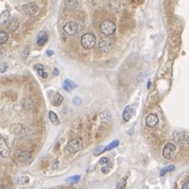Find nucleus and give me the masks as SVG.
Segmentation results:
<instances>
[{
  "label": "nucleus",
  "mask_w": 189,
  "mask_h": 189,
  "mask_svg": "<svg viewBox=\"0 0 189 189\" xmlns=\"http://www.w3.org/2000/svg\"><path fill=\"white\" fill-rule=\"evenodd\" d=\"M4 56H5V49L2 46H0V60L3 59Z\"/></svg>",
  "instance_id": "obj_31"
},
{
  "label": "nucleus",
  "mask_w": 189,
  "mask_h": 189,
  "mask_svg": "<svg viewBox=\"0 0 189 189\" xmlns=\"http://www.w3.org/2000/svg\"><path fill=\"white\" fill-rule=\"evenodd\" d=\"M34 68H35V71L38 73V75L41 77V78L43 79H47V77H49V75H47V73L44 71V66L42 64H35L34 65Z\"/></svg>",
  "instance_id": "obj_14"
},
{
  "label": "nucleus",
  "mask_w": 189,
  "mask_h": 189,
  "mask_svg": "<svg viewBox=\"0 0 189 189\" xmlns=\"http://www.w3.org/2000/svg\"><path fill=\"white\" fill-rule=\"evenodd\" d=\"M0 189H12V188H11L9 185H2L1 187H0Z\"/></svg>",
  "instance_id": "obj_33"
},
{
  "label": "nucleus",
  "mask_w": 189,
  "mask_h": 189,
  "mask_svg": "<svg viewBox=\"0 0 189 189\" xmlns=\"http://www.w3.org/2000/svg\"><path fill=\"white\" fill-rule=\"evenodd\" d=\"M49 118L50 122H52L53 124H55V125L59 124V119H58L57 114H56L54 111H49Z\"/></svg>",
  "instance_id": "obj_20"
},
{
  "label": "nucleus",
  "mask_w": 189,
  "mask_h": 189,
  "mask_svg": "<svg viewBox=\"0 0 189 189\" xmlns=\"http://www.w3.org/2000/svg\"><path fill=\"white\" fill-rule=\"evenodd\" d=\"M174 138L175 141H179V142H181V141H182L185 138V132L182 131V130H178V131H174Z\"/></svg>",
  "instance_id": "obj_18"
},
{
  "label": "nucleus",
  "mask_w": 189,
  "mask_h": 189,
  "mask_svg": "<svg viewBox=\"0 0 189 189\" xmlns=\"http://www.w3.org/2000/svg\"><path fill=\"white\" fill-rule=\"evenodd\" d=\"M118 145H119V141H118V140H114V141H113V142H111L108 146H106V147L104 148V150H103V151L111 150V149H114V148H116Z\"/></svg>",
  "instance_id": "obj_23"
},
{
  "label": "nucleus",
  "mask_w": 189,
  "mask_h": 189,
  "mask_svg": "<svg viewBox=\"0 0 189 189\" xmlns=\"http://www.w3.org/2000/svg\"><path fill=\"white\" fill-rule=\"evenodd\" d=\"M174 169H175V166H174V165H169V166H166V167H164V168L162 169L161 171H160V175H161V177H164V175L166 174L174 171Z\"/></svg>",
  "instance_id": "obj_17"
},
{
  "label": "nucleus",
  "mask_w": 189,
  "mask_h": 189,
  "mask_svg": "<svg viewBox=\"0 0 189 189\" xmlns=\"http://www.w3.org/2000/svg\"><path fill=\"white\" fill-rule=\"evenodd\" d=\"M28 181H30V179H28V175H23V177H21L18 179V183L19 184H26V183H28Z\"/></svg>",
  "instance_id": "obj_26"
},
{
  "label": "nucleus",
  "mask_w": 189,
  "mask_h": 189,
  "mask_svg": "<svg viewBox=\"0 0 189 189\" xmlns=\"http://www.w3.org/2000/svg\"><path fill=\"white\" fill-rule=\"evenodd\" d=\"M73 102H74V105H76V106H78L81 104V99H80L79 97H75L73 99Z\"/></svg>",
  "instance_id": "obj_30"
},
{
  "label": "nucleus",
  "mask_w": 189,
  "mask_h": 189,
  "mask_svg": "<svg viewBox=\"0 0 189 189\" xmlns=\"http://www.w3.org/2000/svg\"><path fill=\"white\" fill-rule=\"evenodd\" d=\"M7 70V64L4 62L0 63V73H4L5 71Z\"/></svg>",
  "instance_id": "obj_29"
},
{
  "label": "nucleus",
  "mask_w": 189,
  "mask_h": 189,
  "mask_svg": "<svg viewBox=\"0 0 189 189\" xmlns=\"http://www.w3.org/2000/svg\"><path fill=\"white\" fill-rule=\"evenodd\" d=\"M17 160L22 164H30L33 161V157H32V153L28 152V151H20L17 154Z\"/></svg>",
  "instance_id": "obj_8"
},
{
  "label": "nucleus",
  "mask_w": 189,
  "mask_h": 189,
  "mask_svg": "<svg viewBox=\"0 0 189 189\" xmlns=\"http://www.w3.org/2000/svg\"><path fill=\"white\" fill-rule=\"evenodd\" d=\"M9 17H10V12H9V11H6V10L3 11V12L0 14V20H1V21L6 20Z\"/></svg>",
  "instance_id": "obj_25"
},
{
  "label": "nucleus",
  "mask_w": 189,
  "mask_h": 189,
  "mask_svg": "<svg viewBox=\"0 0 189 189\" xmlns=\"http://www.w3.org/2000/svg\"><path fill=\"white\" fill-rule=\"evenodd\" d=\"M99 163L101 165H103V166H105V165H108V164H110L111 162L110 161V158H106V157H104V158H102L99 161Z\"/></svg>",
  "instance_id": "obj_28"
},
{
  "label": "nucleus",
  "mask_w": 189,
  "mask_h": 189,
  "mask_svg": "<svg viewBox=\"0 0 189 189\" xmlns=\"http://www.w3.org/2000/svg\"><path fill=\"white\" fill-rule=\"evenodd\" d=\"M47 40H49V35L45 31H41L39 32L38 36H37V44L39 46H43V45L46 43Z\"/></svg>",
  "instance_id": "obj_11"
},
{
  "label": "nucleus",
  "mask_w": 189,
  "mask_h": 189,
  "mask_svg": "<svg viewBox=\"0 0 189 189\" xmlns=\"http://www.w3.org/2000/svg\"><path fill=\"white\" fill-rule=\"evenodd\" d=\"M54 73H55V75H57V74H58V70H57V68H55V70H54Z\"/></svg>",
  "instance_id": "obj_35"
},
{
  "label": "nucleus",
  "mask_w": 189,
  "mask_h": 189,
  "mask_svg": "<svg viewBox=\"0 0 189 189\" xmlns=\"http://www.w3.org/2000/svg\"><path fill=\"white\" fill-rule=\"evenodd\" d=\"M18 28V21L17 20H13L12 22L7 24V30H10L11 32H14L15 30H17Z\"/></svg>",
  "instance_id": "obj_22"
},
{
  "label": "nucleus",
  "mask_w": 189,
  "mask_h": 189,
  "mask_svg": "<svg viewBox=\"0 0 189 189\" xmlns=\"http://www.w3.org/2000/svg\"><path fill=\"white\" fill-rule=\"evenodd\" d=\"M63 31L65 32V34L70 36H74L78 33V24L74 21H70V22L65 23L64 26H63Z\"/></svg>",
  "instance_id": "obj_6"
},
{
  "label": "nucleus",
  "mask_w": 189,
  "mask_h": 189,
  "mask_svg": "<svg viewBox=\"0 0 189 189\" xmlns=\"http://www.w3.org/2000/svg\"><path fill=\"white\" fill-rule=\"evenodd\" d=\"M81 44L84 49H92L96 44V36L92 33H86L81 37Z\"/></svg>",
  "instance_id": "obj_2"
},
{
  "label": "nucleus",
  "mask_w": 189,
  "mask_h": 189,
  "mask_svg": "<svg viewBox=\"0 0 189 189\" xmlns=\"http://www.w3.org/2000/svg\"><path fill=\"white\" fill-rule=\"evenodd\" d=\"M132 114H134V107L131 105H128L125 107V110L123 111V119L124 121H129L131 119Z\"/></svg>",
  "instance_id": "obj_13"
},
{
  "label": "nucleus",
  "mask_w": 189,
  "mask_h": 189,
  "mask_svg": "<svg viewBox=\"0 0 189 189\" xmlns=\"http://www.w3.org/2000/svg\"><path fill=\"white\" fill-rule=\"evenodd\" d=\"M38 5H37L35 2H28V3H25L22 5V10L25 14L33 16L35 15L37 12H38Z\"/></svg>",
  "instance_id": "obj_7"
},
{
  "label": "nucleus",
  "mask_w": 189,
  "mask_h": 189,
  "mask_svg": "<svg viewBox=\"0 0 189 189\" xmlns=\"http://www.w3.org/2000/svg\"><path fill=\"white\" fill-rule=\"evenodd\" d=\"M77 87H78V85H77L73 80H70V79H66L64 81V83H63V88H64L66 92H73V90L76 89Z\"/></svg>",
  "instance_id": "obj_12"
},
{
  "label": "nucleus",
  "mask_w": 189,
  "mask_h": 189,
  "mask_svg": "<svg viewBox=\"0 0 189 189\" xmlns=\"http://www.w3.org/2000/svg\"><path fill=\"white\" fill-rule=\"evenodd\" d=\"M175 151H177V145L174 144V143L169 142L164 146L163 151H162V154H163V157L165 159L169 160L174 156Z\"/></svg>",
  "instance_id": "obj_4"
},
{
  "label": "nucleus",
  "mask_w": 189,
  "mask_h": 189,
  "mask_svg": "<svg viewBox=\"0 0 189 189\" xmlns=\"http://www.w3.org/2000/svg\"><path fill=\"white\" fill-rule=\"evenodd\" d=\"M80 179H81V177H80V175H73V177H70L68 179H66L65 181L67 183H77V182H79Z\"/></svg>",
  "instance_id": "obj_24"
},
{
  "label": "nucleus",
  "mask_w": 189,
  "mask_h": 189,
  "mask_svg": "<svg viewBox=\"0 0 189 189\" xmlns=\"http://www.w3.org/2000/svg\"><path fill=\"white\" fill-rule=\"evenodd\" d=\"M63 101V96L59 94V92H57V94H55L54 96V99H53V104L55 106H59L61 103H62Z\"/></svg>",
  "instance_id": "obj_15"
},
{
  "label": "nucleus",
  "mask_w": 189,
  "mask_h": 189,
  "mask_svg": "<svg viewBox=\"0 0 189 189\" xmlns=\"http://www.w3.org/2000/svg\"><path fill=\"white\" fill-rule=\"evenodd\" d=\"M82 146H83V142L80 138H77V139H73V140H70L66 144V147H65V150L70 153H75V152H78V151L81 149Z\"/></svg>",
  "instance_id": "obj_1"
},
{
  "label": "nucleus",
  "mask_w": 189,
  "mask_h": 189,
  "mask_svg": "<svg viewBox=\"0 0 189 189\" xmlns=\"http://www.w3.org/2000/svg\"><path fill=\"white\" fill-rule=\"evenodd\" d=\"M65 5L68 7V9L71 10H76L77 7L79 6V2L78 1H75V0H73V1H65Z\"/></svg>",
  "instance_id": "obj_21"
},
{
  "label": "nucleus",
  "mask_w": 189,
  "mask_h": 189,
  "mask_svg": "<svg viewBox=\"0 0 189 189\" xmlns=\"http://www.w3.org/2000/svg\"><path fill=\"white\" fill-rule=\"evenodd\" d=\"M145 123L148 127H151V128H152V127H156L159 123L158 116H157L156 114H149L147 117H146Z\"/></svg>",
  "instance_id": "obj_10"
},
{
  "label": "nucleus",
  "mask_w": 189,
  "mask_h": 189,
  "mask_svg": "<svg viewBox=\"0 0 189 189\" xmlns=\"http://www.w3.org/2000/svg\"><path fill=\"white\" fill-rule=\"evenodd\" d=\"M111 167H113V164H108V165H105V166L102 167V169H101V171H102V174H108L110 172V170L111 169Z\"/></svg>",
  "instance_id": "obj_27"
},
{
  "label": "nucleus",
  "mask_w": 189,
  "mask_h": 189,
  "mask_svg": "<svg viewBox=\"0 0 189 189\" xmlns=\"http://www.w3.org/2000/svg\"><path fill=\"white\" fill-rule=\"evenodd\" d=\"M7 40H9V35H7L6 32H4V31H0V45L6 43Z\"/></svg>",
  "instance_id": "obj_19"
},
{
  "label": "nucleus",
  "mask_w": 189,
  "mask_h": 189,
  "mask_svg": "<svg viewBox=\"0 0 189 189\" xmlns=\"http://www.w3.org/2000/svg\"><path fill=\"white\" fill-rule=\"evenodd\" d=\"M11 153V149L6 141L3 138H0V158H7Z\"/></svg>",
  "instance_id": "obj_9"
},
{
  "label": "nucleus",
  "mask_w": 189,
  "mask_h": 189,
  "mask_svg": "<svg viewBox=\"0 0 189 189\" xmlns=\"http://www.w3.org/2000/svg\"><path fill=\"white\" fill-rule=\"evenodd\" d=\"M100 31H101V33H102L103 35L110 36V35H113V34L114 33V31H116V25H114V23L113 22V21L105 20V21H103V22L101 23Z\"/></svg>",
  "instance_id": "obj_3"
},
{
  "label": "nucleus",
  "mask_w": 189,
  "mask_h": 189,
  "mask_svg": "<svg viewBox=\"0 0 189 189\" xmlns=\"http://www.w3.org/2000/svg\"><path fill=\"white\" fill-rule=\"evenodd\" d=\"M98 47H99V49L101 50V52L107 53L113 49V42H111L108 38H106V37H104V38L102 37V38L99 40Z\"/></svg>",
  "instance_id": "obj_5"
},
{
  "label": "nucleus",
  "mask_w": 189,
  "mask_h": 189,
  "mask_svg": "<svg viewBox=\"0 0 189 189\" xmlns=\"http://www.w3.org/2000/svg\"><path fill=\"white\" fill-rule=\"evenodd\" d=\"M116 189H119V187H117V188H116Z\"/></svg>",
  "instance_id": "obj_37"
},
{
  "label": "nucleus",
  "mask_w": 189,
  "mask_h": 189,
  "mask_svg": "<svg viewBox=\"0 0 189 189\" xmlns=\"http://www.w3.org/2000/svg\"><path fill=\"white\" fill-rule=\"evenodd\" d=\"M100 118L103 122H106V123H107V122H110V119H111V114L110 113V110H104L103 113H101Z\"/></svg>",
  "instance_id": "obj_16"
},
{
  "label": "nucleus",
  "mask_w": 189,
  "mask_h": 189,
  "mask_svg": "<svg viewBox=\"0 0 189 189\" xmlns=\"http://www.w3.org/2000/svg\"><path fill=\"white\" fill-rule=\"evenodd\" d=\"M47 55L49 56H52L53 54H54V52H52V50H47V53H46Z\"/></svg>",
  "instance_id": "obj_34"
},
{
  "label": "nucleus",
  "mask_w": 189,
  "mask_h": 189,
  "mask_svg": "<svg viewBox=\"0 0 189 189\" xmlns=\"http://www.w3.org/2000/svg\"><path fill=\"white\" fill-rule=\"evenodd\" d=\"M182 189H189V181L185 182L184 184L182 185Z\"/></svg>",
  "instance_id": "obj_32"
},
{
  "label": "nucleus",
  "mask_w": 189,
  "mask_h": 189,
  "mask_svg": "<svg viewBox=\"0 0 189 189\" xmlns=\"http://www.w3.org/2000/svg\"><path fill=\"white\" fill-rule=\"evenodd\" d=\"M187 143H188V144H189V137L187 138Z\"/></svg>",
  "instance_id": "obj_36"
}]
</instances>
